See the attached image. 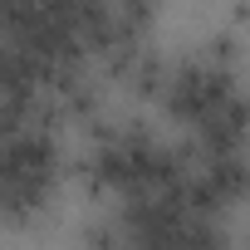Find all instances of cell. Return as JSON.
Instances as JSON below:
<instances>
[{
  "label": "cell",
  "instance_id": "1",
  "mask_svg": "<svg viewBox=\"0 0 250 250\" xmlns=\"http://www.w3.org/2000/svg\"><path fill=\"white\" fill-rule=\"evenodd\" d=\"M59 187V147L54 128H20L5 138V221L25 230L30 221L44 216Z\"/></svg>",
  "mask_w": 250,
  "mask_h": 250
},
{
  "label": "cell",
  "instance_id": "2",
  "mask_svg": "<svg viewBox=\"0 0 250 250\" xmlns=\"http://www.w3.org/2000/svg\"><path fill=\"white\" fill-rule=\"evenodd\" d=\"M235 88H240V83H235V69H230V64H216V59L196 54V59L177 64L162 108H167L177 123H187V128L196 133V128H201V123H206V118H211Z\"/></svg>",
  "mask_w": 250,
  "mask_h": 250
},
{
  "label": "cell",
  "instance_id": "3",
  "mask_svg": "<svg viewBox=\"0 0 250 250\" xmlns=\"http://www.w3.org/2000/svg\"><path fill=\"white\" fill-rule=\"evenodd\" d=\"M230 25H250V5H245V0H240V5L230 10Z\"/></svg>",
  "mask_w": 250,
  "mask_h": 250
}]
</instances>
